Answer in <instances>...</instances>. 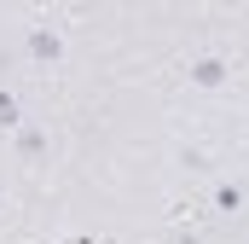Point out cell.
Instances as JSON below:
<instances>
[{
  "label": "cell",
  "mask_w": 249,
  "mask_h": 244,
  "mask_svg": "<svg viewBox=\"0 0 249 244\" xmlns=\"http://www.w3.org/2000/svg\"><path fill=\"white\" fill-rule=\"evenodd\" d=\"M186 81L197 93H220V87L232 81V59H226V53H197V59L186 64Z\"/></svg>",
  "instance_id": "obj_1"
},
{
  "label": "cell",
  "mask_w": 249,
  "mask_h": 244,
  "mask_svg": "<svg viewBox=\"0 0 249 244\" xmlns=\"http://www.w3.org/2000/svg\"><path fill=\"white\" fill-rule=\"evenodd\" d=\"M23 53L35 64H64L70 41H64V29H53V23H29V29H23Z\"/></svg>",
  "instance_id": "obj_2"
},
{
  "label": "cell",
  "mask_w": 249,
  "mask_h": 244,
  "mask_svg": "<svg viewBox=\"0 0 249 244\" xmlns=\"http://www.w3.org/2000/svg\"><path fill=\"white\" fill-rule=\"evenodd\" d=\"M244 203H249L244 181H226V175H220V181L209 186V209H214V215H244Z\"/></svg>",
  "instance_id": "obj_3"
},
{
  "label": "cell",
  "mask_w": 249,
  "mask_h": 244,
  "mask_svg": "<svg viewBox=\"0 0 249 244\" xmlns=\"http://www.w3.org/2000/svg\"><path fill=\"white\" fill-rule=\"evenodd\" d=\"M12 145H18V157H23V163H47V151H53V140H47V128H41V122H23V128L12 134Z\"/></svg>",
  "instance_id": "obj_4"
},
{
  "label": "cell",
  "mask_w": 249,
  "mask_h": 244,
  "mask_svg": "<svg viewBox=\"0 0 249 244\" xmlns=\"http://www.w3.org/2000/svg\"><path fill=\"white\" fill-rule=\"evenodd\" d=\"M23 128V99L12 87H0V134H18Z\"/></svg>",
  "instance_id": "obj_5"
},
{
  "label": "cell",
  "mask_w": 249,
  "mask_h": 244,
  "mask_svg": "<svg viewBox=\"0 0 249 244\" xmlns=\"http://www.w3.org/2000/svg\"><path fill=\"white\" fill-rule=\"evenodd\" d=\"M180 163H186L191 175H209V151H203V145H186V151H180Z\"/></svg>",
  "instance_id": "obj_6"
}]
</instances>
